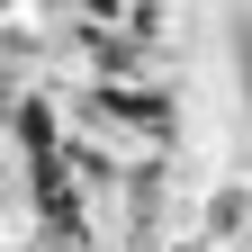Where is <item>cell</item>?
<instances>
[{"label": "cell", "instance_id": "4", "mask_svg": "<svg viewBox=\"0 0 252 252\" xmlns=\"http://www.w3.org/2000/svg\"><path fill=\"white\" fill-rule=\"evenodd\" d=\"M36 9H45V18H63V9H72V0H36Z\"/></svg>", "mask_w": 252, "mask_h": 252}, {"label": "cell", "instance_id": "2", "mask_svg": "<svg viewBox=\"0 0 252 252\" xmlns=\"http://www.w3.org/2000/svg\"><path fill=\"white\" fill-rule=\"evenodd\" d=\"M0 225H18V162L0 153Z\"/></svg>", "mask_w": 252, "mask_h": 252}, {"label": "cell", "instance_id": "6", "mask_svg": "<svg viewBox=\"0 0 252 252\" xmlns=\"http://www.w3.org/2000/svg\"><path fill=\"white\" fill-rule=\"evenodd\" d=\"M243 252H252V225H243Z\"/></svg>", "mask_w": 252, "mask_h": 252}, {"label": "cell", "instance_id": "5", "mask_svg": "<svg viewBox=\"0 0 252 252\" xmlns=\"http://www.w3.org/2000/svg\"><path fill=\"white\" fill-rule=\"evenodd\" d=\"M9 9H18V0H0V18H9Z\"/></svg>", "mask_w": 252, "mask_h": 252}, {"label": "cell", "instance_id": "3", "mask_svg": "<svg viewBox=\"0 0 252 252\" xmlns=\"http://www.w3.org/2000/svg\"><path fill=\"white\" fill-rule=\"evenodd\" d=\"M162 252H216V243H198V234H162Z\"/></svg>", "mask_w": 252, "mask_h": 252}, {"label": "cell", "instance_id": "1", "mask_svg": "<svg viewBox=\"0 0 252 252\" xmlns=\"http://www.w3.org/2000/svg\"><path fill=\"white\" fill-rule=\"evenodd\" d=\"M243 225H252V162H207L189 207H180V234H198L216 252H243Z\"/></svg>", "mask_w": 252, "mask_h": 252}]
</instances>
